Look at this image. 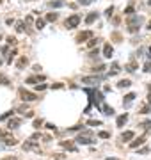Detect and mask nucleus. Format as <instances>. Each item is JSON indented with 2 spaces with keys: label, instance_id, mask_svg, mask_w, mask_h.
<instances>
[{
  "label": "nucleus",
  "instance_id": "nucleus-1",
  "mask_svg": "<svg viewBox=\"0 0 151 160\" xmlns=\"http://www.w3.org/2000/svg\"><path fill=\"white\" fill-rule=\"evenodd\" d=\"M18 94H20V98H22L23 102H34V100H37V94H36V92L27 91L25 87H20V91H18Z\"/></svg>",
  "mask_w": 151,
  "mask_h": 160
},
{
  "label": "nucleus",
  "instance_id": "nucleus-2",
  "mask_svg": "<svg viewBox=\"0 0 151 160\" xmlns=\"http://www.w3.org/2000/svg\"><path fill=\"white\" fill-rule=\"evenodd\" d=\"M0 141H2L4 144H7V146H14V144H16V139L6 130H0Z\"/></svg>",
  "mask_w": 151,
  "mask_h": 160
},
{
  "label": "nucleus",
  "instance_id": "nucleus-3",
  "mask_svg": "<svg viewBox=\"0 0 151 160\" xmlns=\"http://www.w3.org/2000/svg\"><path fill=\"white\" fill-rule=\"evenodd\" d=\"M76 142L78 144H91V142H94L93 141V133H91V132H84V133H80V135L76 137Z\"/></svg>",
  "mask_w": 151,
  "mask_h": 160
},
{
  "label": "nucleus",
  "instance_id": "nucleus-4",
  "mask_svg": "<svg viewBox=\"0 0 151 160\" xmlns=\"http://www.w3.org/2000/svg\"><path fill=\"white\" fill-rule=\"evenodd\" d=\"M78 23H80V16H78V14H71V16L64 22V25H66L68 29H75V27H78Z\"/></svg>",
  "mask_w": 151,
  "mask_h": 160
},
{
  "label": "nucleus",
  "instance_id": "nucleus-5",
  "mask_svg": "<svg viewBox=\"0 0 151 160\" xmlns=\"http://www.w3.org/2000/svg\"><path fill=\"white\" fill-rule=\"evenodd\" d=\"M139 23H140L139 18H137V16H132L130 20H128V32H137V30H139V27H137Z\"/></svg>",
  "mask_w": 151,
  "mask_h": 160
},
{
  "label": "nucleus",
  "instance_id": "nucleus-6",
  "mask_svg": "<svg viewBox=\"0 0 151 160\" xmlns=\"http://www.w3.org/2000/svg\"><path fill=\"white\" fill-rule=\"evenodd\" d=\"M100 80H101V77H84V78H82V84L96 86V84H100Z\"/></svg>",
  "mask_w": 151,
  "mask_h": 160
},
{
  "label": "nucleus",
  "instance_id": "nucleus-7",
  "mask_svg": "<svg viewBox=\"0 0 151 160\" xmlns=\"http://www.w3.org/2000/svg\"><path fill=\"white\" fill-rule=\"evenodd\" d=\"M87 39H93V32H91V30H84V32H80V34L76 36V41H78V43L87 41Z\"/></svg>",
  "mask_w": 151,
  "mask_h": 160
},
{
  "label": "nucleus",
  "instance_id": "nucleus-8",
  "mask_svg": "<svg viewBox=\"0 0 151 160\" xmlns=\"http://www.w3.org/2000/svg\"><path fill=\"white\" fill-rule=\"evenodd\" d=\"M20 112H22V114L25 116V118H32V116H34V112H32V110L29 109V107H25V105H22V107H20Z\"/></svg>",
  "mask_w": 151,
  "mask_h": 160
},
{
  "label": "nucleus",
  "instance_id": "nucleus-9",
  "mask_svg": "<svg viewBox=\"0 0 151 160\" xmlns=\"http://www.w3.org/2000/svg\"><path fill=\"white\" fill-rule=\"evenodd\" d=\"M144 141H146V137L144 135H140L139 139H135L134 142H130V148H137V146H140V144H144Z\"/></svg>",
  "mask_w": 151,
  "mask_h": 160
},
{
  "label": "nucleus",
  "instance_id": "nucleus-10",
  "mask_svg": "<svg viewBox=\"0 0 151 160\" xmlns=\"http://www.w3.org/2000/svg\"><path fill=\"white\" fill-rule=\"evenodd\" d=\"M101 110H103L105 116H112V114H114V109H112V107H109V105H105V103L101 105Z\"/></svg>",
  "mask_w": 151,
  "mask_h": 160
},
{
  "label": "nucleus",
  "instance_id": "nucleus-11",
  "mask_svg": "<svg viewBox=\"0 0 151 160\" xmlns=\"http://www.w3.org/2000/svg\"><path fill=\"white\" fill-rule=\"evenodd\" d=\"M130 139H134V132H123L121 133V141H130Z\"/></svg>",
  "mask_w": 151,
  "mask_h": 160
},
{
  "label": "nucleus",
  "instance_id": "nucleus-12",
  "mask_svg": "<svg viewBox=\"0 0 151 160\" xmlns=\"http://www.w3.org/2000/svg\"><path fill=\"white\" fill-rule=\"evenodd\" d=\"M124 69H126V71H135V69H137V62H135V61H130V62L124 66Z\"/></svg>",
  "mask_w": 151,
  "mask_h": 160
},
{
  "label": "nucleus",
  "instance_id": "nucleus-13",
  "mask_svg": "<svg viewBox=\"0 0 151 160\" xmlns=\"http://www.w3.org/2000/svg\"><path fill=\"white\" fill-rule=\"evenodd\" d=\"M27 64H29V59H27V57H22L20 61H18V64H16V66H18V69H22V68H25Z\"/></svg>",
  "mask_w": 151,
  "mask_h": 160
},
{
  "label": "nucleus",
  "instance_id": "nucleus-14",
  "mask_svg": "<svg viewBox=\"0 0 151 160\" xmlns=\"http://www.w3.org/2000/svg\"><path fill=\"white\" fill-rule=\"evenodd\" d=\"M112 52H114V50H112L110 45H105V46H103V55H105V57H110Z\"/></svg>",
  "mask_w": 151,
  "mask_h": 160
},
{
  "label": "nucleus",
  "instance_id": "nucleus-15",
  "mask_svg": "<svg viewBox=\"0 0 151 160\" xmlns=\"http://www.w3.org/2000/svg\"><path fill=\"white\" fill-rule=\"evenodd\" d=\"M45 80V77H30V78H27V84H36V82H43Z\"/></svg>",
  "mask_w": 151,
  "mask_h": 160
},
{
  "label": "nucleus",
  "instance_id": "nucleus-16",
  "mask_svg": "<svg viewBox=\"0 0 151 160\" xmlns=\"http://www.w3.org/2000/svg\"><path fill=\"white\" fill-rule=\"evenodd\" d=\"M20 125H22V121H20V119H11L9 123H7V126H9V128H18Z\"/></svg>",
  "mask_w": 151,
  "mask_h": 160
},
{
  "label": "nucleus",
  "instance_id": "nucleus-17",
  "mask_svg": "<svg viewBox=\"0 0 151 160\" xmlns=\"http://www.w3.org/2000/svg\"><path fill=\"white\" fill-rule=\"evenodd\" d=\"M134 100H135V94H134V92L126 94V96H124V105H130V103L134 102Z\"/></svg>",
  "mask_w": 151,
  "mask_h": 160
},
{
  "label": "nucleus",
  "instance_id": "nucleus-18",
  "mask_svg": "<svg viewBox=\"0 0 151 160\" xmlns=\"http://www.w3.org/2000/svg\"><path fill=\"white\" fill-rule=\"evenodd\" d=\"M96 18H98V12H91V14H87V18H85V23H93Z\"/></svg>",
  "mask_w": 151,
  "mask_h": 160
},
{
  "label": "nucleus",
  "instance_id": "nucleus-19",
  "mask_svg": "<svg viewBox=\"0 0 151 160\" xmlns=\"http://www.w3.org/2000/svg\"><path fill=\"white\" fill-rule=\"evenodd\" d=\"M126 119H128V114H123V116H119V118H117V126H123L124 123H126Z\"/></svg>",
  "mask_w": 151,
  "mask_h": 160
},
{
  "label": "nucleus",
  "instance_id": "nucleus-20",
  "mask_svg": "<svg viewBox=\"0 0 151 160\" xmlns=\"http://www.w3.org/2000/svg\"><path fill=\"white\" fill-rule=\"evenodd\" d=\"M116 73H119V64L114 62V64H112V69H110V73H109V75H116Z\"/></svg>",
  "mask_w": 151,
  "mask_h": 160
},
{
  "label": "nucleus",
  "instance_id": "nucleus-21",
  "mask_svg": "<svg viewBox=\"0 0 151 160\" xmlns=\"http://www.w3.org/2000/svg\"><path fill=\"white\" fill-rule=\"evenodd\" d=\"M46 20H48V22H55V20H57V12H48Z\"/></svg>",
  "mask_w": 151,
  "mask_h": 160
},
{
  "label": "nucleus",
  "instance_id": "nucleus-22",
  "mask_svg": "<svg viewBox=\"0 0 151 160\" xmlns=\"http://www.w3.org/2000/svg\"><path fill=\"white\" fill-rule=\"evenodd\" d=\"M149 112H151V105H144L140 109V114H149Z\"/></svg>",
  "mask_w": 151,
  "mask_h": 160
},
{
  "label": "nucleus",
  "instance_id": "nucleus-23",
  "mask_svg": "<svg viewBox=\"0 0 151 160\" xmlns=\"http://www.w3.org/2000/svg\"><path fill=\"white\" fill-rule=\"evenodd\" d=\"M64 2L62 0H55V2H50V7H61Z\"/></svg>",
  "mask_w": 151,
  "mask_h": 160
},
{
  "label": "nucleus",
  "instance_id": "nucleus-24",
  "mask_svg": "<svg viewBox=\"0 0 151 160\" xmlns=\"http://www.w3.org/2000/svg\"><path fill=\"white\" fill-rule=\"evenodd\" d=\"M130 86H132L130 80H121V82H119V87H130Z\"/></svg>",
  "mask_w": 151,
  "mask_h": 160
},
{
  "label": "nucleus",
  "instance_id": "nucleus-25",
  "mask_svg": "<svg viewBox=\"0 0 151 160\" xmlns=\"http://www.w3.org/2000/svg\"><path fill=\"white\" fill-rule=\"evenodd\" d=\"M0 84H4V86H7V84H9L7 77H6V75H2V73H0Z\"/></svg>",
  "mask_w": 151,
  "mask_h": 160
},
{
  "label": "nucleus",
  "instance_id": "nucleus-26",
  "mask_svg": "<svg viewBox=\"0 0 151 160\" xmlns=\"http://www.w3.org/2000/svg\"><path fill=\"white\" fill-rule=\"evenodd\" d=\"M61 144H62L64 148H68V149H75V144H71V142H66V141H62Z\"/></svg>",
  "mask_w": 151,
  "mask_h": 160
},
{
  "label": "nucleus",
  "instance_id": "nucleus-27",
  "mask_svg": "<svg viewBox=\"0 0 151 160\" xmlns=\"http://www.w3.org/2000/svg\"><path fill=\"white\" fill-rule=\"evenodd\" d=\"M43 25H45V20H37V22H36V29H43Z\"/></svg>",
  "mask_w": 151,
  "mask_h": 160
},
{
  "label": "nucleus",
  "instance_id": "nucleus-28",
  "mask_svg": "<svg viewBox=\"0 0 151 160\" xmlns=\"http://www.w3.org/2000/svg\"><path fill=\"white\" fill-rule=\"evenodd\" d=\"M98 135H100L101 139H109V137H110V133H109V132H100Z\"/></svg>",
  "mask_w": 151,
  "mask_h": 160
},
{
  "label": "nucleus",
  "instance_id": "nucleus-29",
  "mask_svg": "<svg viewBox=\"0 0 151 160\" xmlns=\"http://www.w3.org/2000/svg\"><path fill=\"white\" fill-rule=\"evenodd\" d=\"M124 14H128V16H132V14H134V7L130 6V7H126V9H124Z\"/></svg>",
  "mask_w": 151,
  "mask_h": 160
},
{
  "label": "nucleus",
  "instance_id": "nucleus-30",
  "mask_svg": "<svg viewBox=\"0 0 151 160\" xmlns=\"http://www.w3.org/2000/svg\"><path fill=\"white\" fill-rule=\"evenodd\" d=\"M32 148H36V144H32V142H25L23 144V149H32Z\"/></svg>",
  "mask_w": 151,
  "mask_h": 160
},
{
  "label": "nucleus",
  "instance_id": "nucleus-31",
  "mask_svg": "<svg viewBox=\"0 0 151 160\" xmlns=\"http://www.w3.org/2000/svg\"><path fill=\"white\" fill-rule=\"evenodd\" d=\"M94 45H98V39H94V38H93V39H91V41L87 43V46H89V48H93Z\"/></svg>",
  "mask_w": 151,
  "mask_h": 160
},
{
  "label": "nucleus",
  "instance_id": "nucleus-32",
  "mask_svg": "<svg viewBox=\"0 0 151 160\" xmlns=\"http://www.w3.org/2000/svg\"><path fill=\"white\" fill-rule=\"evenodd\" d=\"M7 45H16V38H11V36H9V38H7Z\"/></svg>",
  "mask_w": 151,
  "mask_h": 160
},
{
  "label": "nucleus",
  "instance_id": "nucleus-33",
  "mask_svg": "<svg viewBox=\"0 0 151 160\" xmlns=\"http://www.w3.org/2000/svg\"><path fill=\"white\" fill-rule=\"evenodd\" d=\"M91 2H93V0H78V4H80V6H89Z\"/></svg>",
  "mask_w": 151,
  "mask_h": 160
},
{
  "label": "nucleus",
  "instance_id": "nucleus-34",
  "mask_svg": "<svg viewBox=\"0 0 151 160\" xmlns=\"http://www.w3.org/2000/svg\"><path fill=\"white\" fill-rule=\"evenodd\" d=\"M41 125H43V119H36L34 121V128H39Z\"/></svg>",
  "mask_w": 151,
  "mask_h": 160
},
{
  "label": "nucleus",
  "instance_id": "nucleus-35",
  "mask_svg": "<svg viewBox=\"0 0 151 160\" xmlns=\"http://www.w3.org/2000/svg\"><path fill=\"white\" fill-rule=\"evenodd\" d=\"M144 71H151V61H148V62L144 64Z\"/></svg>",
  "mask_w": 151,
  "mask_h": 160
},
{
  "label": "nucleus",
  "instance_id": "nucleus-36",
  "mask_svg": "<svg viewBox=\"0 0 151 160\" xmlns=\"http://www.w3.org/2000/svg\"><path fill=\"white\" fill-rule=\"evenodd\" d=\"M89 125H91V126H100L101 123H100V121H94V119H91V121H89Z\"/></svg>",
  "mask_w": 151,
  "mask_h": 160
},
{
  "label": "nucleus",
  "instance_id": "nucleus-37",
  "mask_svg": "<svg viewBox=\"0 0 151 160\" xmlns=\"http://www.w3.org/2000/svg\"><path fill=\"white\" fill-rule=\"evenodd\" d=\"M16 30H18V32H23V23H22V22L18 23V27H16Z\"/></svg>",
  "mask_w": 151,
  "mask_h": 160
},
{
  "label": "nucleus",
  "instance_id": "nucleus-38",
  "mask_svg": "<svg viewBox=\"0 0 151 160\" xmlns=\"http://www.w3.org/2000/svg\"><path fill=\"white\" fill-rule=\"evenodd\" d=\"M142 126H144V128H151V121H146V123H144Z\"/></svg>",
  "mask_w": 151,
  "mask_h": 160
},
{
  "label": "nucleus",
  "instance_id": "nucleus-39",
  "mask_svg": "<svg viewBox=\"0 0 151 160\" xmlns=\"http://www.w3.org/2000/svg\"><path fill=\"white\" fill-rule=\"evenodd\" d=\"M148 29H151V20H149V23H148Z\"/></svg>",
  "mask_w": 151,
  "mask_h": 160
},
{
  "label": "nucleus",
  "instance_id": "nucleus-40",
  "mask_svg": "<svg viewBox=\"0 0 151 160\" xmlns=\"http://www.w3.org/2000/svg\"><path fill=\"white\" fill-rule=\"evenodd\" d=\"M109 160H117V158H109Z\"/></svg>",
  "mask_w": 151,
  "mask_h": 160
},
{
  "label": "nucleus",
  "instance_id": "nucleus-41",
  "mask_svg": "<svg viewBox=\"0 0 151 160\" xmlns=\"http://www.w3.org/2000/svg\"><path fill=\"white\" fill-rule=\"evenodd\" d=\"M149 53H151V46H149Z\"/></svg>",
  "mask_w": 151,
  "mask_h": 160
},
{
  "label": "nucleus",
  "instance_id": "nucleus-42",
  "mask_svg": "<svg viewBox=\"0 0 151 160\" xmlns=\"http://www.w3.org/2000/svg\"><path fill=\"white\" fill-rule=\"evenodd\" d=\"M148 2H149V4H151V0H148Z\"/></svg>",
  "mask_w": 151,
  "mask_h": 160
},
{
  "label": "nucleus",
  "instance_id": "nucleus-43",
  "mask_svg": "<svg viewBox=\"0 0 151 160\" xmlns=\"http://www.w3.org/2000/svg\"><path fill=\"white\" fill-rule=\"evenodd\" d=\"M0 4H2V0H0Z\"/></svg>",
  "mask_w": 151,
  "mask_h": 160
}]
</instances>
